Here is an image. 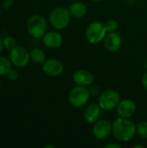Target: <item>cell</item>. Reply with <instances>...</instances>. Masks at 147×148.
<instances>
[{
  "instance_id": "9",
  "label": "cell",
  "mask_w": 147,
  "mask_h": 148,
  "mask_svg": "<svg viewBox=\"0 0 147 148\" xmlns=\"http://www.w3.org/2000/svg\"><path fill=\"white\" fill-rule=\"evenodd\" d=\"M63 64L61 61L51 58L42 63V71L49 76H58L63 71Z\"/></svg>"
},
{
  "instance_id": "18",
  "label": "cell",
  "mask_w": 147,
  "mask_h": 148,
  "mask_svg": "<svg viewBox=\"0 0 147 148\" xmlns=\"http://www.w3.org/2000/svg\"><path fill=\"white\" fill-rule=\"evenodd\" d=\"M137 134L144 140H147V121H141L137 126Z\"/></svg>"
},
{
  "instance_id": "10",
  "label": "cell",
  "mask_w": 147,
  "mask_h": 148,
  "mask_svg": "<svg viewBox=\"0 0 147 148\" xmlns=\"http://www.w3.org/2000/svg\"><path fill=\"white\" fill-rule=\"evenodd\" d=\"M116 109L120 117L130 118L136 112V104L131 99H124L120 101Z\"/></svg>"
},
{
  "instance_id": "13",
  "label": "cell",
  "mask_w": 147,
  "mask_h": 148,
  "mask_svg": "<svg viewBox=\"0 0 147 148\" xmlns=\"http://www.w3.org/2000/svg\"><path fill=\"white\" fill-rule=\"evenodd\" d=\"M63 42L62 36L56 31H50L46 33L42 36L43 44L49 49H56L59 48Z\"/></svg>"
},
{
  "instance_id": "2",
  "label": "cell",
  "mask_w": 147,
  "mask_h": 148,
  "mask_svg": "<svg viewBox=\"0 0 147 148\" xmlns=\"http://www.w3.org/2000/svg\"><path fill=\"white\" fill-rule=\"evenodd\" d=\"M27 30L32 37L42 38L47 30L46 19L38 14L31 16L27 22Z\"/></svg>"
},
{
  "instance_id": "30",
  "label": "cell",
  "mask_w": 147,
  "mask_h": 148,
  "mask_svg": "<svg viewBox=\"0 0 147 148\" xmlns=\"http://www.w3.org/2000/svg\"><path fill=\"white\" fill-rule=\"evenodd\" d=\"M29 1H35V0H29Z\"/></svg>"
},
{
  "instance_id": "27",
  "label": "cell",
  "mask_w": 147,
  "mask_h": 148,
  "mask_svg": "<svg viewBox=\"0 0 147 148\" xmlns=\"http://www.w3.org/2000/svg\"><path fill=\"white\" fill-rule=\"evenodd\" d=\"M92 1H94V2H99V1H102V0H92Z\"/></svg>"
},
{
  "instance_id": "17",
  "label": "cell",
  "mask_w": 147,
  "mask_h": 148,
  "mask_svg": "<svg viewBox=\"0 0 147 148\" xmlns=\"http://www.w3.org/2000/svg\"><path fill=\"white\" fill-rule=\"evenodd\" d=\"M11 61L4 56H0V76H3L11 69Z\"/></svg>"
},
{
  "instance_id": "12",
  "label": "cell",
  "mask_w": 147,
  "mask_h": 148,
  "mask_svg": "<svg viewBox=\"0 0 147 148\" xmlns=\"http://www.w3.org/2000/svg\"><path fill=\"white\" fill-rule=\"evenodd\" d=\"M73 81L78 86L87 87L93 83L94 75L91 72L86 69H79L76 70L73 75Z\"/></svg>"
},
{
  "instance_id": "4",
  "label": "cell",
  "mask_w": 147,
  "mask_h": 148,
  "mask_svg": "<svg viewBox=\"0 0 147 148\" xmlns=\"http://www.w3.org/2000/svg\"><path fill=\"white\" fill-rule=\"evenodd\" d=\"M120 101V94L113 89H107L101 93L98 104L102 110L111 111L117 108Z\"/></svg>"
},
{
  "instance_id": "24",
  "label": "cell",
  "mask_w": 147,
  "mask_h": 148,
  "mask_svg": "<svg viewBox=\"0 0 147 148\" xmlns=\"http://www.w3.org/2000/svg\"><path fill=\"white\" fill-rule=\"evenodd\" d=\"M106 148H120V146L118 144H109L106 146Z\"/></svg>"
},
{
  "instance_id": "1",
  "label": "cell",
  "mask_w": 147,
  "mask_h": 148,
  "mask_svg": "<svg viewBox=\"0 0 147 148\" xmlns=\"http://www.w3.org/2000/svg\"><path fill=\"white\" fill-rule=\"evenodd\" d=\"M112 133L117 140L128 142L134 138L137 133V126L128 118L120 117L113 122Z\"/></svg>"
},
{
  "instance_id": "5",
  "label": "cell",
  "mask_w": 147,
  "mask_h": 148,
  "mask_svg": "<svg viewBox=\"0 0 147 148\" xmlns=\"http://www.w3.org/2000/svg\"><path fill=\"white\" fill-rule=\"evenodd\" d=\"M90 95L88 88L77 85L70 90L68 94V101L74 108H81L87 104Z\"/></svg>"
},
{
  "instance_id": "6",
  "label": "cell",
  "mask_w": 147,
  "mask_h": 148,
  "mask_svg": "<svg viewBox=\"0 0 147 148\" xmlns=\"http://www.w3.org/2000/svg\"><path fill=\"white\" fill-rule=\"evenodd\" d=\"M107 33L105 24L95 21L88 26L86 29V38L91 44H96L104 40Z\"/></svg>"
},
{
  "instance_id": "3",
  "label": "cell",
  "mask_w": 147,
  "mask_h": 148,
  "mask_svg": "<svg viewBox=\"0 0 147 148\" xmlns=\"http://www.w3.org/2000/svg\"><path fill=\"white\" fill-rule=\"evenodd\" d=\"M71 14L65 7L54 9L49 15V23L55 29H63L70 23Z\"/></svg>"
},
{
  "instance_id": "8",
  "label": "cell",
  "mask_w": 147,
  "mask_h": 148,
  "mask_svg": "<svg viewBox=\"0 0 147 148\" xmlns=\"http://www.w3.org/2000/svg\"><path fill=\"white\" fill-rule=\"evenodd\" d=\"M113 132V124L106 119L98 120L94 123L93 134L99 140H105L110 136Z\"/></svg>"
},
{
  "instance_id": "11",
  "label": "cell",
  "mask_w": 147,
  "mask_h": 148,
  "mask_svg": "<svg viewBox=\"0 0 147 148\" xmlns=\"http://www.w3.org/2000/svg\"><path fill=\"white\" fill-rule=\"evenodd\" d=\"M103 42H104L105 48L108 51L116 52L120 49L121 43H122V40H121L120 36L114 31V32L107 33V35L103 40Z\"/></svg>"
},
{
  "instance_id": "28",
  "label": "cell",
  "mask_w": 147,
  "mask_h": 148,
  "mask_svg": "<svg viewBox=\"0 0 147 148\" xmlns=\"http://www.w3.org/2000/svg\"><path fill=\"white\" fill-rule=\"evenodd\" d=\"M146 69H147V62H146Z\"/></svg>"
},
{
  "instance_id": "23",
  "label": "cell",
  "mask_w": 147,
  "mask_h": 148,
  "mask_svg": "<svg viewBox=\"0 0 147 148\" xmlns=\"http://www.w3.org/2000/svg\"><path fill=\"white\" fill-rule=\"evenodd\" d=\"M142 84H143L144 88L147 90V73L144 75V76L142 78Z\"/></svg>"
},
{
  "instance_id": "7",
  "label": "cell",
  "mask_w": 147,
  "mask_h": 148,
  "mask_svg": "<svg viewBox=\"0 0 147 148\" xmlns=\"http://www.w3.org/2000/svg\"><path fill=\"white\" fill-rule=\"evenodd\" d=\"M10 59L13 65L18 68L26 67L30 61L29 52L23 46L16 45L14 49H10Z\"/></svg>"
},
{
  "instance_id": "14",
  "label": "cell",
  "mask_w": 147,
  "mask_h": 148,
  "mask_svg": "<svg viewBox=\"0 0 147 148\" xmlns=\"http://www.w3.org/2000/svg\"><path fill=\"white\" fill-rule=\"evenodd\" d=\"M101 107L99 104L91 103L88 105L84 111V119L89 124H94L96 122L101 116Z\"/></svg>"
},
{
  "instance_id": "16",
  "label": "cell",
  "mask_w": 147,
  "mask_h": 148,
  "mask_svg": "<svg viewBox=\"0 0 147 148\" xmlns=\"http://www.w3.org/2000/svg\"><path fill=\"white\" fill-rule=\"evenodd\" d=\"M29 55H30V60L35 63L41 64V63H43L46 61L45 54L40 49H33L29 52Z\"/></svg>"
},
{
  "instance_id": "21",
  "label": "cell",
  "mask_w": 147,
  "mask_h": 148,
  "mask_svg": "<svg viewBox=\"0 0 147 148\" xmlns=\"http://www.w3.org/2000/svg\"><path fill=\"white\" fill-rule=\"evenodd\" d=\"M7 76L8 78L10 80V81H16L17 78H18V72L16 70V69H10L9 71V73L7 74Z\"/></svg>"
},
{
  "instance_id": "29",
  "label": "cell",
  "mask_w": 147,
  "mask_h": 148,
  "mask_svg": "<svg viewBox=\"0 0 147 148\" xmlns=\"http://www.w3.org/2000/svg\"><path fill=\"white\" fill-rule=\"evenodd\" d=\"M0 90H1V82H0Z\"/></svg>"
},
{
  "instance_id": "20",
  "label": "cell",
  "mask_w": 147,
  "mask_h": 148,
  "mask_svg": "<svg viewBox=\"0 0 147 148\" xmlns=\"http://www.w3.org/2000/svg\"><path fill=\"white\" fill-rule=\"evenodd\" d=\"M119 27V23L114 19H109L105 23V28L107 32H114Z\"/></svg>"
},
{
  "instance_id": "15",
  "label": "cell",
  "mask_w": 147,
  "mask_h": 148,
  "mask_svg": "<svg viewBox=\"0 0 147 148\" xmlns=\"http://www.w3.org/2000/svg\"><path fill=\"white\" fill-rule=\"evenodd\" d=\"M71 16L76 18H81L87 14V6L81 2L73 3L68 9Z\"/></svg>"
},
{
  "instance_id": "25",
  "label": "cell",
  "mask_w": 147,
  "mask_h": 148,
  "mask_svg": "<svg viewBox=\"0 0 147 148\" xmlns=\"http://www.w3.org/2000/svg\"><path fill=\"white\" fill-rule=\"evenodd\" d=\"M3 40L0 38V53L2 52L3 50Z\"/></svg>"
},
{
  "instance_id": "19",
  "label": "cell",
  "mask_w": 147,
  "mask_h": 148,
  "mask_svg": "<svg viewBox=\"0 0 147 148\" xmlns=\"http://www.w3.org/2000/svg\"><path fill=\"white\" fill-rule=\"evenodd\" d=\"M3 47L6 48L7 49H12L16 46V42L14 37L10 36H7L3 39Z\"/></svg>"
},
{
  "instance_id": "26",
  "label": "cell",
  "mask_w": 147,
  "mask_h": 148,
  "mask_svg": "<svg viewBox=\"0 0 147 148\" xmlns=\"http://www.w3.org/2000/svg\"><path fill=\"white\" fill-rule=\"evenodd\" d=\"M128 3H133V2H135V0H126Z\"/></svg>"
},
{
  "instance_id": "22",
  "label": "cell",
  "mask_w": 147,
  "mask_h": 148,
  "mask_svg": "<svg viewBox=\"0 0 147 148\" xmlns=\"http://www.w3.org/2000/svg\"><path fill=\"white\" fill-rule=\"evenodd\" d=\"M88 90H89L91 95H98L100 93V89L97 86H91V88Z\"/></svg>"
}]
</instances>
